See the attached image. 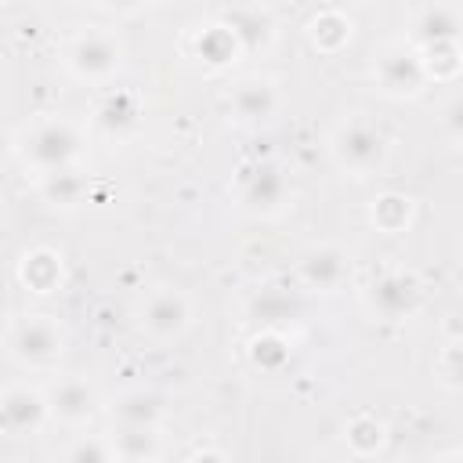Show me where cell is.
Instances as JSON below:
<instances>
[{
    "instance_id": "cell-1",
    "label": "cell",
    "mask_w": 463,
    "mask_h": 463,
    "mask_svg": "<svg viewBox=\"0 0 463 463\" xmlns=\"http://www.w3.org/2000/svg\"><path fill=\"white\" fill-rule=\"evenodd\" d=\"M22 156L43 170L47 177L51 174H65L69 163L80 156V134L69 127V123H40L25 134L22 141Z\"/></svg>"
},
{
    "instance_id": "cell-2",
    "label": "cell",
    "mask_w": 463,
    "mask_h": 463,
    "mask_svg": "<svg viewBox=\"0 0 463 463\" xmlns=\"http://www.w3.org/2000/svg\"><path fill=\"white\" fill-rule=\"evenodd\" d=\"M333 156H336V163H340L344 170H351L354 177H362V174H373V170L383 163V156H387V137H383L373 123L351 119V123H344V127L336 130V137H333Z\"/></svg>"
},
{
    "instance_id": "cell-3",
    "label": "cell",
    "mask_w": 463,
    "mask_h": 463,
    "mask_svg": "<svg viewBox=\"0 0 463 463\" xmlns=\"http://www.w3.org/2000/svg\"><path fill=\"white\" fill-rule=\"evenodd\" d=\"M423 304V286L412 271H387L369 286V307L383 322H402Z\"/></svg>"
},
{
    "instance_id": "cell-4",
    "label": "cell",
    "mask_w": 463,
    "mask_h": 463,
    "mask_svg": "<svg viewBox=\"0 0 463 463\" xmlns=\"http://www.w3.org/2000/svg\"><path fill=\"white\" fill-rule=\"evenodd\" d=\"M61 344L65 336L47 315H29L11 329V354L29 365H51L61 354Z\"/></svg>"
},
{
    "instance_id": "cell-5",
    "label": "cell",
    "mask_w": 463,
    "mask_h": 463,
    "mask_svg": "<svg viewBox=\"0 0 463 463\" xmlns=\"http://www.w3.org/2000/svg\"><path fill=\"white\" fill-rule=\"evenodd\" d=\"M69 65L80 76L101 80V76L116 72V65H119V40L112 33H101V29L80 33L72 40V47H69Z\"/></svg>"
},
{
    "instance_id": "cell-6",
    "label": "cell",
    "mask_w": 463,
    "mask_h": 463,
    "mask_svg": "<svg viewBox=\"0 0 463 463\" xmlns=\"http://www.w3.org/2000/svg\"><path fill=\"white\" fill-rule=\"evenodd\" d=\"M376 80H380V87H383L387 94L405 98V94H416V90L423 87V80H427V65H423L412 51H405V47H391V51H383L380 61H376Z\"/></svg>"
},
{
    "instance_id": "cell-7",
    "label": "cell",
    "mask_w": 463,
    "mask_h": 463,
    "mask_svg": "<svg viewBox=\"0 0 463 463\" xmlns=\"http://www.w3.org/2000/svg\"><path fill=\"white\" fill-rule=\"evenodd\" d=\"M289 195V177L275 163H260L242 181V203L253 213H275Z\"/></svg>"
},
{
    "instance_id": "cell-8",
    "label": "cell",
    "mask_w": 463,
    "mask_h": 463,
    "mask_svg": "<svg viewBox=\"0 0 463 463\" xmlns=\"http://www.w3.org/2000/svg\"><path fill=\"white\" fill-rule=\"evenodd\" d=\"M192 318V307H188V297L177 293V289H156L148 300H145V311H141V322L152 336L166 340V336H177Z\"/></svg>"
},
{
    "instance_id": "cell-9",
    "label": "cell",
    "mask_w": 463,
    "mask_h": 463,
    "mask_svg": "<svg viewBox=\"0 0 463 463\" xmlns=\"http://www.w3.org/2000/svg\"><path fill=\"white\" fill-rule=\"evenodd\" d=\"M47 420V402L33 387H11L4 391V423L14 434H36Z\"/></svg>"
},
{
    "instance_id": "cell-10",
    "label": "cell",
    "mask_w": 463,
    "mask_h": 463,
    "mask_svg": "<svg viewBox=\"0 0 463 463\" xmlns=\"http://www.w3.org/2000/svg\"><path fill=\"white\" fill-rule=\"evenodd\" d=\"M232 109H235L239 119L260 123V119L275 116V109H279V90H275V83H268V80H242V83L232 90Z\"/></svg>"
},
{
    "instance_id": "cell-11",
    "label": "cell",
    "mask_w": 463,
    "mask_h": 463,
    "mask_svg": "<svg viewBox=\"0 0 463 463\" xmlns=\"http://www.w3.org/2000/svg\"><path fill=\"white\" fill-rule=\"evenodd\" d=\"M221 25L242 43V47H264L271 40V18L260 7H224Z\"/></svg>"
},
{
    "instance_id": "cell-12",
    "label": "cell",
    "mask_w": 463,
    "mask_h": 463,
    "mask_svg": "<svg viewBox=\"0 0 463 463\" xmlns=\"http://www.w3.org/2000/svg\"><path fill=\"white\" fill-rule=\"evenodd\" d=\"M347 275V257L333 246H322V250H311L304 260H300V279L304 286L311 289H336L340 279Z\"/></svg>"
},
{
    "instance_id": "cell-13",
    "label": "cell",
    "mask_w": 463,
    "mask_h": 463,
    "mask_svg": "<svg viewBox=\"0 0 463 463\" xmlns=\"http://www.w3.org/2000/svg\"><path fill=\"white\" fill-rule=\"evenodd\" d=\"M416 40L434 47V43H456L463 33V18L456 7H423L416 14Z\"/></svg>"
},
{
    "instance_id": "cell-14",
    "label": "cell",
    "mask_w": 463,
    "mask_h": 463,
    "mask_svg": "<svg viewBox=\"0 0 463 463\" xmlns=\"http://www.w3.org/2000/svg\"><path fill=\"white\" fill-rule=\"evenodd\" d=\"M51 409L61 416V420H69V423H80V420H87L90 412H94V391L83 383V380H58L54 387H51Z\"/></svg>"
},
{
    "instance_id": "cell-15",
    "label": "cell",
    "mask_w": 463,
    "mask_h": 463,
    "mask_svg": "<svg viewBox=\"0 0 463 463\" xmlns=\"http://www.w3.org/2000/svg\"><path fill=\"white\" fill-rule=\"evenodd\" d=\"M159 416H163L159 398H156V394H145V391H130V394H123V398L112 405V420H116L119 427H152V430H156Z\"/></svg>"
},
{
    "instance_id": "cell-16",
    "label": "cell",
    "mask_w": 463,
    "mask_h": 463,
    "mask_svg": "<svg viewBox=\"0 0 463 463\" xmlns=\"http://www.w3.org/2000/svg\"><path fill=\"white\" fill-rule=\"evenodd\" d=\"M297 311H300V300H297L293 293L279 289V286H264V289L253 293V300H250V315L260 318V322H268V326L289 322Z\"/></svg>"
},
{
    "instance_id": "cell-17",
    "label": "cell",
    "mask_w": 463,
    "mask_h": 463,
    "mask_svg": "<svg viewBox=\"0 0 463 463\" xmlns=\"http://www.w3.org/2000/svg\"><path fill=\"white\" fill-rule=\"evenodd\" d=\"M119 459H137V463H152L159 452V434L152 427H119V434L112 438Z\"/></svg>"
},
{
    "instance_id": "cell-18",
    "label": "cell",
    "mask_w": 463,
    "mask_h": 463,
    "mask_svg": "<svg viewBox=\"0 0 463 463\" xmlns=\"http://www.w3.org/2000/svg\"><path fill=\"white\" fill-rule=\"evenodd\" d=\"M311 40L318 43V47H326V51H333V47H340L347 36H351V22L340 14V11H322V14H315L311 18Z\"/></svg>"
},
{
    "instance_id": "cell-19",
    "label": "cell",
    "mask_w": 463,
    "mask_h": 463,
    "mask_svg": "<svg viewBox=\"0 0 463 463\" xmlns=\"http://www.w3.org/2000/svg\"><path fill=\"white\" fill-rule=\"evenodd\" d=\"M347 445H351L354 452H362V456L376 452V449L383 445V423H376L373 416L351 420V427H347Z\"/></svg>"
},
{
    "instance_id": "cell-20",
    "label": "cell",
    "mask_w": 463,
    "mask_h": 463,
    "mask_svg": "<svg viewBox=\"0 0 463 463\" xmlns=\"http://www.w3.org/2000/svg\"><path fill=\"white\" fill-rule=\"evenodd\" d=\"M373 221L387 232H398L405 221H409V199L402 195H383L376 206H373Z\"/></svg>"
},
{
    "instance_id": "cell-21",
    "label": "cell",
    "mask_w": 463,
    "mask_h": 463,
    "mask_svg": "<svg viewBox=\"0 0 463 463\" xmlns=\"http://www.w3.org/2000/svg\"><path fill=\"white\" fill-rule=\"evenodd\" d=\"M286 358H289V347H286V340H282V336L264 333V336H257V340H253V362H257V365L275 369V365H282Z\"/></svg>"
},
{
    "instance_id": "cell-22",
    "label": "cell",
    "mask_w": 463,
    "mask_h": 463,
    "mask_svg": "<svg viewBox=\"0 0 463 463\" xmlns=\"http://www.w3.org/2000/svg\"><path fill=\"white\" fill-rule=\"evenodd\" d=\"M29 275H33L36 289H51L58 282V260L51 253H33V257H25V279Z\"/></svg>"
},
{
    "instance_id": "cell-23",
    "label": "cell",
    "mask_w": 463,
    "mask_h": 463,
    "mask_svg": "<svg viewBox=\"0 0 463 463\" xmlns=\"http://www.w3.org/2000/svg\"><path fill=\"white\" fill-rule=\"evenodd\" d=\"M47 195H51L54 203H76V195H80V177H76L72 170H65V174H51V181H47Z\"/></svg>"
},
{
    "instance_id": "cell-24",
    "label": "cell",
    "mask_w": 463,
    "mask_h": 463,
    "mask_svg": "<svg viewBox=\"0 0 463 463\" xmlns=\"http://www.w3.org/2000/svg\"><path fill=\"white\" fill-rule=\"evenodd\" d=\"M69 463H112V459H109V449H105L98 438H87V441H80V445L72 449Z\"/></svg>"
},
{
    "instance_id": "cell-25",
    "label": "cell",
    "mask_w": 463,
    "mask_h": 463,
    "mask_svg": "<svg viewBox=\"0 0 463 463\" xmlns=\"http://www.w3.org/2000/svg\"><path fill=\"white\" fill-rule=\"evenodd\" d=\"M445 376L452 387H463V344H452L445 354Z\"/></svg>"
},
{
    "instance_id": "cell-26",
    "label": "cell",
    "mask_w": 463,
    "mask_h": 463,
    "mask_svg": "<svg viewBox=\"0 0 463 463\" xmlns=\"http://www.w3.org/2000/svg\"><path fill=\"white\" fill-rule=\"evenodd\" d=\"M445 127H449L452 137L463 141V98H452V101L445 105Z\"/></svg>"
},
{
    "instance_id": "cell-27",
    "label": "cell",
    "mask_w": 463,
    "mask_h": 463,
    "mask_svg": "<svg viewBox=\"0 0 463 463\" xmlns=\"http://www.w3.org/2000/svg\"><path fill=\"white\" fill-rule=\"evenodd\" d=\"M192 463H224V456L221 452H199Z\"/></svg>"
},
{
    "instance_id": "cell-28",
    "label": "cell",
    "mask_w": 463,
    "mask_h": 463,
    "mask_svg": "<svg viewBox=\"0 0 463 463\" xmlns=\"http://www.w3.org/2000/svg\"><path fill=\"white\" fill-rule=\"evenodd\" d=\"M119 463H137V459H119Z\"/></svg>"
}]
</instances>
